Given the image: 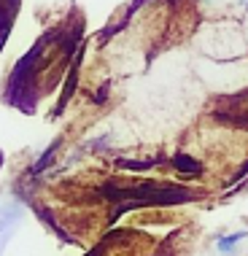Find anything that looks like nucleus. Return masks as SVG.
I'll return each mask as SVG.
<instances>
[{
    "mask_svg": "<svg viewBox=\"0 0 248 256\" xmlns=\"http://www.w3.org/2000/svg\"><path fill=\"white\" fill-rule=\"evenodd\" d=\"M173 168L181 172V176H189V178H197L200 172H202V162L194 159L192 154H186V151H178L173 156Z\"/></svg>",
    "mask_w": 248,
    "mask_h": 256,
    "instance_id": "1",
    "label": "nucleus"
},
{
    "mask_svg": "<svg viewBox=\"0 0 248 256\" xmlns=\"http://www.w3.org/2000/svg\"><path fill=\"white\" fill-rule=\"evenodd\" d=\"M246 238H248V232H246V230L232 232V234H224V238H218V240H216V251H218V254H232L240 243H243Z\"/></svg>",
    "mask_w": 248,
    "mask_h": 256,
    "instance_id": "2",
    "label": "nucleus"
},
{
    "mask_svg": "<svg viewBox=\"0 0 248 256\" xmlns=\"http://www.w3.org/2000/svg\"><path fill=\"white\" fill-rule=\"evenodd\" d=\"M60 146H62V140H60V138H57V140H54V143H52V146H49V148H46V151H44V154H40V159H38V162H36V164H32V170H30V172H32V176H38V172H44L46 168H49V164L54 162V156H57V154H60Z\"/></svg>",
    "mask_w": 248,
    "mask_h": 256,
    "instance_id": "3",
    "label": "nucleus"
},
{
    "mask_svg": "<svg viewBox=\"0 0 248 256\" xmlns=\"http://www.w3.org/2000/svg\"><path fill=\"white\" fill-rule=\"evenodd\" d=\"M246 178H248V159L243 162V168H240V170L235 172V176H232V181H230V189H232V186H238V184H243Z\"/></svg>",
    "mask_w": 248,
    "mask_h": 256,
    "instance_id": "4",
    "label": "nucleus"
},
{
    "mask_svg": "<svg viewBox=\"0 0 248 256\" xmlns=\"http://www.w3.org/2000/svg\"><path fill=\"white\" fill-rule=\"evenodd\" d=\"M108 92H111V84H102L100 92H94V94H92V102H94V106H102V102L108 100Z\"/></svg>",
    "mask_w": 248,
    "mask_h": 256,
    "instance_id": "5",
    "label": "nucleus"
}]
</instances>
